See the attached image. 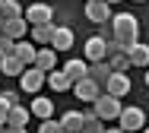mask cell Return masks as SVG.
<instances>
[{
	"label": "cell",
	"mask_w": 149,
	"mask_h": 133,
	"mask_svg": "<svg viewBox=\"0 0 149 133\" xmlns=\"http://www.w3.org/2000/svg\"><path fill=\"white\" fill-rule=\"evenodd\" d=\"M111 32H114V38L118 41H140L136 35H140V22H136V16L133 13H114L111 16Z\"/></svg>",
	"instance_id": "cell-1"
},
{
	"label": "cell",
	"mask_w": 149,
	"mask_h": 133,
	"mask_svg": "<svg viewBox=\"0 0 149 133\" xmlns=\"http://www.w3.org/2000/svg\"><path fill=\"white\" fill-rule=\"evenodd\" d=\"M111 73H114V70L108 66V60H98V64H89V79H92V82H98L102 89H105V82L111 79Z\"/></svg>",
	"instance_id": "cell-16"
},
{
	"label": "cell",
	"mask_w": 149,
	"mask_h": 133,
	"mask_svg": "<svg viewBox=\"0 0 149 133\" xmlns=\"http://www.w3.org/2000/svg\"><path fill=\"white\" fill-rule=\"evenodd\" d=\"M146 86H149V70H146Z\"/></svg>",
	"instance_id": "cell-32"
},
{
	"label": "cell",
	"mask_w": 149,
	"mask_h": 133,
	"mask_svg": "<svg viewBox=\"0 0 149 133\" xmlns=\"http://www.w3.org/2000/svg\"><path fill=\"white\" fill-rule=\"evenodd\" d=\"M13 54H16V41L6 38V35H0V60L3 57H13Z\"/></svg>",
	"instance_id": "cell-26"
},
{
	"label": "cell",
	"mask_w": 149,
	"mask_h": 133,
	"mask_svg": "<svg viewBox=\"0 0 149 133\" xmlns=\"http://www.w3.org/2000/svg\"><path fill=\"white\" fill-rule=\"evenodd\" d=\"M92 111H95V117H98V121H118L120 111H124V105H120V98L108 95V92H102L98 98L92 101Z\"/></svg>",
	"instance_id": "cell-2"
},
{
	"label": "cell",
	"mask_w": 149,
	"mask_h": 133,
	"mask_svg": "<svg viewBox=\"0 0 149 133\" xmlns=\"http://www.w3.org/2000/svg\"><path fill=\"white\" fill-rule=\"evenodd\" d=\"M10 108H13V105H10V101H6L3 95H0V130L6 127V114H10Z\"/></svg>",
	"instance_id": "cell-28"
},
{
	"label": "cell",
	"mask_w": 149,
	"mask_h": 133,
	"mask_svg": "<svg viewBox=\"0 0 149 133\" xmlns=\"http://www.w3.org/2000/svg\"><path fill=\"white\" fill-rule=\"evenodd\" d=\"M86 3H95V0H86Z\"/></svg>",
	"instance_id": "cell-35"
},
{
	"label": "cell",
	"mask_w": 149,
	"mask_h": 133,
	"mask_svg": "<svg viewBox=\"0 0 149 133\" xmlns=\"http://www.w3.org/2000/svg\"><path fill=\"white\" fill-rule=\"evenodd\" d=\"M73 44H76V35H73V29H67V26H57V29H54V38H51V48L60 54V51H70Z\"/></svg>",
	"instance_id": "cell-11"
},
{
	"label": "cell",
	"mask_w": 149,
	"mask_h": 133,
	"mask_svg": "<svg viewBox=\"0 0 149 133\" xmlns=\"http://www.w3.org/2000/svg\"><path fill=\"white\" fill-rule=\"evenodd\" d=\"M108 66H111V70H114V73H127V66H130V60H127V54H111V57H108Z\"/></svg>",
	"instance_id": "cell-25"
},
{
	"label": "cell",
	"mask_w": 149,
	"mask_h": 133,
	"mask_svg": "<svg viewBox=\"0 0 149 133\" xmlns=\"http://www.w3.org/2000/svg\"><path fill=\"white\" fill-rule=\"evenodd\" d=\"M19 86H22L26 92H32V95H35V92L45 86V73H41L38 66H26V73L19 76Z\"/></svg>",
	"instance_id": "cell-9"
},
{
	"label": "cell",
	"mask_w": 149,
	"mask_h": 133,
	"mask_svg": "<svg viewBox=\"0 0 149 133\" xmlns=\"http://www.w3.org/2000/svg\"><path fill=\"white\" fill-rule=\"evenodd\" d=\"M83 54H86V60H89V64L108 60V48H105L102 35H89V38H86V44H83Z\"/></svg>",
	"instance_id": "cell-5"
},
{
	"label": "cell",
	"mask_w": 149,
	"mask_h": 133,
	"mask_svg": "<svg viewBox=\"0 0 149 133\" xmlns=\"http://www.w3.org/2000/svg\"><path fill=\"white\" fill-rule=\"evenodd\" d=\"M35 54H38V48L32 44L29 38H22V41H16V57H19V60H22L26 66H32V64H35Z\"/></svg>",
	"instance_id": "cell-20"
},
{
	"label": "cell",
	"mask_w": 149,
	"mask_h": 133,
	"mask_svg": "<svg viewBox=\"0 0 149 133\" xmlns=\"http://www.w3.org/2000/svg\"><path fill=\"white\" fill-rule=\"evenodd\" d=\"M0 3H3V0H0Z\"/></svg>",
	"instance_id": "cell-38"
},
{
	"label": "cell",
	"mask_w": 149,
	"mask_h": 133,
	"mask_svg": "<svg viewBox=\"0 0 149 133\" xmlns=\"http://www.w3.org/2000/svg\"><path fill=\"white\" fill-rule=\"evenodd\" d=\"M54 22H48V26H32L29 29V38H32V44H41V48H48L51 44V38H54Z\"/></svg>",
	"instance_id": "cell-13"
},
{
	"label": "cell",
	"mask_w": 149,
	"mask_h": 133,
	"mask_svg": "<svg viewBox=\"0 0 149 133\" xmlns=\"http://www.w3.org/2000/svg\"><path fill=\"white\" fill-rule=\"evenodd\" d=\"M136 3H143V0H136Z\"/></svg>",
	"instance_id": "cell-36"
},
{
	"label": "cell",
	"mask_w": 149,
	"mask_h": 133,
	"mask_svg": "<svg viewBox=\"0 0 149 133\" xmlns=\"http://www.w3.org/2000/svg\"><path fill=\"white\" fill-rule=\"evenodd\" d=\"M0 73H3V76H22V73H26V64H22L16 54H13V57H3V60H0Z\"/></svg>",
	"instance_id": "cell-22"
},
{
	"label": "cell",
	"mask_w": 149,
	"mask_h": 133,
	"mask_svg": "<svg viewBox=\"0 0 149 133\" xmlns=\"http://www.w3.org/2000/svg\"><path fill=\"white\" fill-rule=\"evenodd\" d=\"M29 111L35 114V117H41V121H51V114H54L57 108L51 105V98H45V95H38V98L32 101V108H29Z\"/></svg>",
	"instance_id": "cell-18"
},
{
	"label": "cell",
	"mask_w": 149,
	"mask_h": 133,
	"mask_svg": "<svg viewBox=\"0 0 149 133\" xmlns=\"http://www.w3.org/2000/svg\"><path fill=\"white\" fill-rule=\"evenodd\" d=\"M127 60H130V66H143V70H149V44H143V41H136V44L130 48Z\"/></svg>",
	"instance_id": "cell-15"
},
{
	"label": "cell",
	"mask_w": 149,
	"mask_h": 133,
	"mask_svg": "<svg viewBox=\"0 0 149 133\" xmlns=\"http://www.w3.org/2000/svg\"><path fill=\"white\" fill-rule=\"evenodd\" d=\"M105 92L114 95V98H124V95L130 92V76H127V73H111V79L105 82Z\"/></svg>",
	"instance_id": "cell-10"
},
{
	"label": "cell",
	"mask_w": 149,
	"mask_h": 133,
	"mask_svg": "<svg viewBox=\"0 0 149 133\" xmlns=\"http://www.w3.org/2000/svg\"><path fill=\"white\" fill-rule=\"evenodd\" d=\"M38 133H63V127H60V121H41Z\"/></svg>",
	"instance_id": "cell-27"
},
{
	"label": "cell",
	"mask_w": 149,
	"mask_h": 133,
	"mask_svg": "<svg viewBox=\"0 0 149 133\" xmlns=\"http://www.w3.org/2000/svg\"><path fill=\"white\" fill-rule=\"evenodd\" d=\"M0 95H3V92H0Z\"/></svg>",
	"instance_id": "cell-37"
},
{
	"label": "cell",
	"mask_w": 149,
	"mask_h": 133,
	"mask_svg": "<svg viewBox=\"0 0 149 133\" xmlns=\"http://www.w3.org/2000/svg\"><path fill=\"white\" fill-rule=\"evenodd\" d=\"M143 133H149V127H143Z\"/></svg>",
	"instance_id": "cell-34"
},
{
	"label": "cell",
	"mask_w": 149,
	"mask_h": 133,
	"mask_svg": "<svg viewBox=\"0 0 149 133\" xmlns=\"http://www.w3.org/2000/svg\"><path fill=\"white\" fill-rule=\"evenodd\" d=\"M32 66H38V70L48 76V73L57 66V51H54L51 44H48V48H38V54H35V64H32Z\"/></svg>",
	"instance_id": "cell-12"
},
{
	"label": "cell",
	"mask_w": 149,
	"mask_h": 133,
	"mask_svg": "<svg viewBox=\"0 0 149 133\" xmlns=\"http://www.w3.org/2000/svg\"><path fill=\"white\" fill-rule=\"evenodd\" d=\"M3 35H6V38H13V41H22V38L29 35V22H26L22 16H19V19H6Z\"/></svg>",
	"instance_id": "cell-14"
},
{
	"label": "cell",
	"mask_w": 149,
	"mask_h": 133,
	"mask_svg": "<svg viewBox=\"0 0 149 133\" xmlns=\"http://www.w3.org/2000/svg\"><path fill=\"white\" fill-rule=\"evenodd\" d=\"M105 133H124V130H120V127H111V130H105Z\"/></svg>",
	"instance_id": "cell-30"
},
{
	"label": "cell",
	"mask_w": 149,
	"mask_h": 133,
	"mask_svg": "<svg viewBox=\"0 0 149 133\" xmlns=\"http://www.w3.org/2000/svg\"><path fill=\"white\" fill-rule=\"evenodd\" d=\"M45 82L51 86V92H67V89H73V86H70V79L63 76V70H51V73L45 76Z\"/></svg>",
	"instance_id": "cell-21"
},
{
	"label": "cell",
	"mask_w": 149,
	"mask_h": 133,
	"mask_svg": "<svg viewBox=\"0 0 149 133\" xmlns=\"http://www.w3.org/2000/svg\"><path fill=\"white\" fill-rule=\"evenodd\" d=\"M73 92H76V98H79V101H86V105H92V101L98 98V95H102L105 89H102L98 82H92L89 76H86L83 82H76V86H73Z\"/></svg>",
	"instance_id": "cell-7"
},
{
	"label": "cell",
	"mask_w": 149,
	"mask_h": 133,
	"mask_svg": "<svg viewBox=\"0 0 149 133\" xmlns=\"http://www.w3.org/2000/svg\"><path fill=\"white\" fill-rule=\"evenodd\" d=\"M118 124H120V130L124 133H136V130H143L146 127V111L143 108H124L120 111V117H118Z\"/></svg>",
	"instance_id": "cell-3"
},
{
	"label": "cell",
	"mask_w": 149,
	"mask_h": 133,
	"mask_svg": "<svg viewBox=\"0 0 149 133\" xmlns=\"http://www.w3.org/2000/svg\"><path fill=\"white\" fill-rule=\"evenodd\" d=\"M22 13H26V10H22L19 0H3V3H0V16H3V19H19Z\"/></svg>",
	"instance_id": "cell-23"
},
{
	"label": "cell",
	"mask_w": 149,
	"mask_h": 133,
	"mask_svg": "<svg viewBox=\"0 0 149 133\" xmlns=\"http://www.w3.org/2000/svg\"><path fill=\"white\" fill-rule=\"evenodd\" d=\"M111 3L108 0H95V3H86V19L89 22H98V26H105V22H111Z\"/></svg>",
	"instance_id": "cell-6"
},
{
	"label": "cell",
	"mask_w": 149,
	"mask_h": 133,
	"mask_svg": "<svg viewBox=\"0 0 149 133\" xmlns=\"http://www.w3.org/2000/svg\"><path fill=\"white\" fill-rule=\"evenodd\" d=\"M0 133H26V127H3Z\"/></svg>",
	"instance_id": "cell-29"
},
{
	"label": "cell",
	"mask_w": 149,
	"mask_h": 133,
	"mask_svg": "<svg viewBox=\"0 0 149 133\" xmlns=\"http://www.w3.org/2000/svg\"><path fill=\"white\" fill-rule=\"evenodd\" d=\"M83 133H105L102 121L95 117V111H83Z\"/></svg>",
	"instance_id": "cell-24"
},
{
	"label": "cell",
	"mask_w": 149,
	"mask_h": 133,
	"mask_svg": "<svg viewBox=\"0 0 149 133\" xmlns=\"http://www.w3.org/2000/svg\"><path fill=\"white\" fill-rule=\"evenodd\" d=\"M60 127H63V133H83V114L79 111H63Z\"/></svg>",
	"instance_id": "cell-19"
},
{
	"label": "cell",
	"mask_w": 149,
	"mask_h": 133,
	"mask_svg": "<svg viewBox=\"0 0 149 133\" xmlns=\"http://www.w3.org/2000/svg\"><path fill=\"white\" fill-rule=\"evenodd\" d=\"M63 76L70 79V86L83 82V79L89 76V60H67V64H63Z\"/></svg>",
	"instance_id": "cell-8"
},
{
	"label": "cell",
	"mask_w": 149,
	"mask_h": 133,
	"mask_svg": "<svg viewBox=\"0 0 149 133\" xmlns=\"http://www.w3.org/2000/svg\"><path fill=\"white\" fill-rule=\"evenodd\" d=\"M51 16H54V10H51L48 3H32V6H26V13H22V19H26L29 26H48Z\"/></svg>",
	"instance_id": "cell-4"
},
{
	"label": "cell",
	"mask_w": 149,
	"mask_h": 133,
	"mask_svg": "<svg viewBox=\"0 0 149 133\" xmlns=\"http://www.w3.org/2000/svg\"><path fill=\"white\" fill-rule=\"evenodd\" d=\"M3 26H6V19H3V16H0V35H3Z\"/></svg>",
	"instance_id": "cell-31"
},
{
	"label": "cell",
	"mask_w": 149,
	"mask_h": 133,
	"mask_svg": "<svg viewBox=\"0 0 149 133\" xmlns=\"http://www.w3.org/2000/svg\"><path fill=\"white\" fill-rule=\"evenodd\" d=\"M29 117H32L29 108L13 105V108H10V114H6V127H29Z\"/></svg>",
	"instance_id": "cell-17"
},
{
	"label": "cell",
	"mask_w": 149,
	"mask_h": 133,
	"mask_svg": "<svg viewBox=\"0 0 149 133\" xmlns=\"http://www.w3.org/2000/svg\"><path fill=\"white\" fill-rule=\"evenodd\" d=\"M108 3H120V0H108Z\"/></svg>",
	"instance_id": "cell-33"
}]
</instances>
